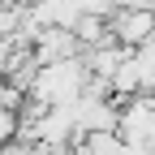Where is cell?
Instances as JSON below:
<instances>
[{
  "label": "cell",
  "instance_id": "6da1fadb",
  "mask_svg": "<svg viewBox=\"0 0 155 155\" xmlns=\"http://www.w3.org/2000/svg\"><path fill=\"white\" fill-rule=\"evenodd\" d=\"M91 82V73L82 65V56L78 61H61V65H43L35 73V86L26 99H35L39 108H73L82 99V91Z\"/></svg>",
  "mask_w": 155,
  "mask_h": 155
},
{
  "label": "cell",
  "instance_id": "5b68a950",
  "mask_svg": "<svg viewBox=\"0 0 155 155\" xmlns=\"http://www.w3.org/2000/svg\"><path fill=\"white\" fill-rule=\"evenodd\" d=\"M22 5H0V43H13L17 39V26H22Z\"/></svg>",
  "mask_w": 155,
  "mask_h": 155
},
{
  "label": "cell",
  "instance_id": "8992f818",
  "mask_svg": "<svg viewBox=\"0 0 155 155\" xmlns=\"http://www.w3.org/2000/svg\"><path fill=\"white\" fill-rule=\"evenodd\" d=\"M0 5H13V0H0Z\"/></svg>",
  "mask_w": 155,
  "mask_h": 155
},
{
  "label": "cell",
  "instance_id": "ba28073f",
  "mask_svg": "<svg viewBox=\"0 0 155 155\" xmlns=\"http://www.w3.org/2000/svg\"><path fill=\"white\" fill-rule=\"evenodd\" d=\"M0 82H5V78H0Z\"/></svg>",
  "mask_w": 155,
  "mask_h": 155
},
{
  "label": "cell",
  "instance_id": "277c9868",
  "mask_svg": "<svg viewBox=\"0 0 155 155\" xmlns=\"http://www.w3.org/2000/svg\"><path fill=\"white\" fill-rule=\"evenodd\" d=\"M129 61H134V69H138L142 95H155V39H151V43H142L138 52H129Z\"/></svg>",
  "mask_w": 155,
  "mask_h": 155
},
{
  "label": "cell",
  "instance_id": "52a82bcc",
  "mask_svg": "<svg viewBox=\"0 0 155 155\" xmlns=\"http://www.w3.org/2000/svg\"><path fill=\"white\" fill-rule=\"evenodd\" d=\"M151 104H155V95H151Z\"/></svg>",
  "mask_w": 155,
  "mask_h": 155
},
{
  "label": "cell",
  "instance_id": "3957f363",
  "mask_svg": "<svg viewBox=\"0 0 155 155\" xmlns=\"http://www.w3.org/2000/svg\"><path fill=\"white\" fill-rule=\"evenodd\" d=\"M108 35L125 52H138L142 43L155 39V9H116L108 17Z\"/></svg>",
  "mask_w": 155,
  "mask_h": 155
},
{
  "label": "cell",
  "instance_id": "7a4b0ae2",
  "mask_svg": "<svg viewBox=\"0 0 155 155\" xmlns=\"http://www.w3.org/2000/svg\"><path fill=\"white\" fill-rule=\"evenodd\" d=\"M116 138H121L125 147H151L155 151V104H151V95H138V99L121 104Z\"/></svg>",
  "mask_w": 155,
  "mask_h": 155
}]
</instances>
